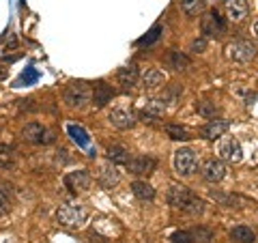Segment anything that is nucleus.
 Returning <instances> with one entry per match:
<instances>
[{
	"label": "nucleus",
	"instance_id": "obj_20",
	"mask_svg": "<svg viewBox=\"0 0 258 243\" xmlns=\"http://www.w3.org/2000/svg\"><path fill=\"white\" fill-rule=\"evenodd\" d=\"M132 192H134L136 198H140V200H144V202L155 198V190H153L147 181H136V183L132 185Z\"/></svg>",
	"mask_w": 258,
	"mask_h": 243
},
{
	"label": "nucleus",
	"instance_id": "obj_17",
	"mask_svg": "<svg viewBox=\"0 0 258 243\" xmlns=\"http://www.w3.org/2000/svg\"><path fill=\"white\" fill-rule=\"evenodd\" d=\"M112 97H114V91L106 84V82H99L95 86V93H93V103L97 108H106L108 103L112 101Z\"/></svg>",
	"mask_w": 258,
	"mask_h": 243
},
{
	"label": "nucleus",
	"instance_id": "obj_28",
	"mask_svg": "<svg viewBox=\"0 0 258 243\" xmlns=\"http://www.w3.org/2000/svg\"><path fill=\"white\" fill-rule=\"evenodd\" d=\"M166 134L170 136L172 140H179V142H183V140H189L187 129H185V127H179V125H168V127H166Z\"/></svg>",
	"mask_w": 258,
	"mask_h": 243
},
{
	"label": "nucleus",
	"instance_id": "obj_31",
	"mask_svg": "<svg viewBox=\"0 0 258 243\" xmlns=\"http://www.w3.org/2000/svg\"><path fill=\"white\" fill-rule=\"evenodd\" d=\"M11 209V198H9V192H7V188H0V215L9 213Z\"/></svg>",
	"mask_w": 258,
	"mask_h": 243
},
{
	"label": "nucleus",
	"instance_id": "obj_23",
	"mask_svg": "<svg viewBox=\"0 0 258 243\" xmlns=\"http://www.w3.org/2000/svg\"><path fill=\"white\" fill-rule=\"evenodd\" d=\"M161 112H164V103L161 101H149L140 116H142V120H153V118H157Z\"/></svg>",
	"mask_w": 258,
	"mask_h": 243
},
{
	"label": "nucleus",
	"instance_id": "obj_2",
	"mask_svg": "<svg viewBox=\"0 0 258 243\" xmlns=\"http://www.w3.org/2000/svg\"><path fill=\"white\" fill-rule=\"evenodd\" d=\"M226 56L235 63H249L256 56V45L247 39H237V41L226 45Z\"/></svg>",
	"mask_w": 258,
	"mask_h": 243
},
{
	"label": "nucleus",
	"instance_id": "obj_11",
	"mask_svg": "<svg viewBox=\"0 0 258 243\" xmlns=\"http://www.w3.org/2000/svg\"><path fill=\"white\" fill-rule=\"evenodd\" d=\"M191 196L194 194L187 190V188H183V185H172L170 188V192H168V202H170L172 207H176V209H185V205L191 200Z\"/></svg>",
	"mask_w": 258,
	"mask_h": 243
},
{
	"label": "nucleus",
	"instance_id": "obj_25",
	"mask_svg": "<svg viewBox=\"0 0 258 243\" xmlns=\"http://www.w3.org/2000/svg\"><path fill=\"white\" fill-rule=\"evenodd\" d=\"M205 3L207 0H181V9L194 18V15H198L200 11L205 9Z\"/></svg>",
	"mask_w": 258,
	"mask_h": 243
},
{
	"label": "nucleus",
	"instance_id": "obj_33",
	"mask_svg": "<svg viewBox=\"0 0 258 243\" xmlns=\"http://www.w3.org/2000/svg\"><path fill=\"white\" fill-rule=\"evenodd\" d=\"M194 234V241H200V243H211V232L205 230V228H198L196 232H191Z\"/></svg>",
	"mask_w": 258,
	"mask_h": 243
},
{
	"label": "nucleus",
	"instance_id": "obj_6",
	"mask_svg": "<svg viewBox=\"0 0 258 243\" xmlns=\"http://www.w3.org/2000/svg\"><path fill=\"white\" fill-rule=\"evenodd\" d=\"M22 138L26 142H32V144H47V142H52L50 129L43 127L41 123H28L26 127L22 129Z\"/></svg>",
	"mask_w": 258,
	"mask_h": 243
},
{
	"label": "nucleus",
	"instance_id": "obj_32",
	"mask_svg": "<svg viewBox=\"0 0 258 243\" xmlns=\"http://www.w3.org/2000/svg\"><path fill=\"white\" fill-rule=\"evenodd\" d=\"M172 243H194V234L187 230H179L172 234Z\"/></svg>",
	"mask_w": 258,
	"mask_h": 243
},
{
	"label": "nucleus",
	"instance_id": "obj_19",
	"mask_svg": "<svg viewBox=\"0 0 258 243\" xmlns=\"http://www.w3.org/2000/svg\"><path fill=\"white\" fill-rule=\"evenodd\" d=\"M230 239L235 243H254L256 234L252 228H247V226H235V228L230 230Z\"/></svg>",
	"mask_w": 258,
	"mask_h": 243
},
{
	"label": "nucleus",
	"instance_id": "obj_35",
	"mask_svg": "<svg viewBox=\"0 0 258 243\" xmlns=\"http://www.w3.org/2000/svg\"><path fill=\"white\" fill-rule=\"evenodd\" d=\"M35 78H37V74H35V71H30V74H24L22 76V82H32Z\"/></svg>",
	"mask_w": 258,
	"mask_h": 243
},
{
	"label": "nucleus",
	"instance_id": "obj_24",
	"mask_svg": "<svg viewBox=\"0 0 258 243\" xmlns=\"http://www.w3.org/2000/svg\"><path fill=\"white\" fill-rule=\"evenodd\" d=\"M67 132H69V136L74 138V140L80 144V147L88 149V144H91V142H88V134L84 132L82 127H78V125H69V127H67Z\"/></svg>",
	"mask_w": 258,
	"mask_h": 243
},
{
	"label": "nucleus",
	"instance_id": "obj_13",
	"mask_svg": "<svg viewBox=\"0 0 258 243\" xmlns=\"http://www.w3.org/2000/svg\"><path fill=\"white\" fill-rule=\"evenodd\" d=\"M97 181H99L103 188H112V185H116L120 181V174L114 166L110 164H101L99 170H97Z\"/></svg>",
	"mask_w": 258,
	"mask_h": 243
},
{
	"label": "nucleus",
	"instance_id": "obj_7",
	"mask_svg": "<svg viewBox=\"0 0 258 243\" xmlns=\"http://www.w3.org/2000/svg\"><path fill=\"white\" fill-rule=\"evenodd\" d=\"M125 166L132 174H151L157 168V159L151 155H134L127 159Z\"/></svg>",
	"mask_w": 258,
	"mask_h": 243
},
{
	"label": "nucleus",
	"instance_id": "obj_1",
	"mask_svg": "<svg viewBox=\"0 0 258 243\" xmlns=\"http://www.w3.org/2000/svg\"><path fill=\"white\" fill-rule=\"evenodd\" d=\"M56 217H58V222L64 228H80L86 222L88 211L82 205H62L58 209V213H56Z\"/></svg>",
	"mask_w": 258,
	"mask_h": 243
},
{
	"label": "nucleus",
	"instance_id": "obj_3",
	"mask_svg": "<svg viewBox=\"0 0 258 243\" xmlns=\"http://www.w3.org/2000/svg\"><path fill=\"white\" fill-rule=\"evenodd\" d=\"M62 97L69 108H84L91 99V91H88L86 82H69Z\"/></svg>",
	"mask_w": 258,
	"mask_h": 243
},
{
	"label": "nucleus",
	"instance_id": "obj_15",
	"mask_svg": "<svg viewBox=\"0 0 258 243\" xmlns=\"http://www.w3.org/2000/svg\"><path fill=\"white\" fill-rule=\"evenodd\" d=\"M164 63H166V67L170 69V71H183V69L189 67V58H187V56H185L183 52H176V50L168 52L166 58H164Z\"/></svg>",
	"mask_w": 258,
	"mask_h": 243
},
{
	"label": "nucleus",
	"instance_id": "obj_8",
	"mask_svg": "<svg viewBox=\"0 0 258 243\" xmlns=\"http://www.w3.org/2000/svg\"><path fill=\"white\" fill-rule=\"evenodd\" d=\"M91 172L88 170H76V172H67L64 174V188L71 192H84L91 185Z\"/></svg>",
	"mask_w": 258,
	"mask_h": 243
},
{
	"label": "nucleus",
	"instance_id": "obj_10",
	"mask_svg": "<svg viewBox=\"0 0 258 243\" xmlns=\"http://www.w3.org/2000/svg\"><path fill=\"white\" fill-rule=\"evenodd\" d=\"M203 176H205V181L209 183H217V181H222L224 176H226V166H224V161L222 159H207L205 164H203Z\"/></svg>",
	"mask_w": 258,
	"mask_h": 243
},
{
	"label": "nucleus",
	"instance_id": "obj_34",
	"mask_svg": "<svg viewBox=\"0 0 258 243\" xmlns=\"http://www.w3.org/2000/svg\"><path fill=\"white\" fill-rule=\"evenodd\" d=\"M205 47H207L205 39H200V41H194V43H191V50H194V52H203Z\"/></svg>",
	"mask_w": 258,
	"mask_h": 243
},
{
	"label": "nucleus",
	"instance_id": "obj_12",
	"mask_svg": "<svg viewBox=\"0 0 258 243\" xmlns=\"http://www.w3.org/2000/svg\"><path fill=\"white\" fill-rule=\"evenodd\" d=\"M108 118H110V123L114 125L116 129H129V127H134V123H136V116H134V112L123 110V108H116V110H112Z\"/></svg>",
	"mask_w": 258,
	"mask_h": 243
},
{
	"label": "nucleus",
	"instance_id": "obj_22",
	"mask_svg": "<svg viewBox=\"0 0 258 243\" xmlns=\"http://www.w3.org/2000/svg\"><path fill=\"white\" fill-rule=\"evenodd\" d=\"M142 82H144V86H147V88H157V86L164 84V74L157 71V69H149L147 74H144Z\"/></svg>",
	"mask_w": 258,
	"mask_h": 243
},
{
	"label": "nucleus",
	"instance_id": "obj_4",
	"mask_svg": "<svg viewBox=\"0 0 258 243\" xmlns=\"http://www.w3.org/2000/svg\"><path fill=\"white\" fill-rule=\"evenodd\" d=\"M172 164H174V170L179 172L181 176H189L196 172V168H198V157H196V153H194L191 149H179L174 153V159H172Z\"/></svg>",
	"mask_w": 258,
	"mask_h": 243
},
{
	"label": "nucleus",
	"instance_id": "obj_16",
	"mask_svg": "<svg viewBox=\"0 0 258 243\" xmlns=\"http://www.w3.org/2000/svg\"><path fill=\"white\" fill-rule=\"evenodd\" d=\"M226 15L232 22H241L247 15V3L245 0H226Z\"/></svg>",
	"mask_w": 258,
	"mask_h": 243
},
{
	"label": "nucleus",
	"instance_id": "obj_27",
	"mask_svg": "<svg viewBox=\"0 0 258 243\" xmlns=\"http://www.w3.org/2000/svg\"><path fill=\"white\" fill-rule=\"evenodd\" d=\"M196 110H198V114H203L205 118H215V114L220 112L215 108V103H209V101H196Z\"/></svg>",
	"mask_w": 258,
	"mask_h": 243
},
{
	"label": "nucleus",
	"instance_id": "obj_29",
	"mask_svg": "<svg viewBox=\"0 0 258 243\" xmlns=\"http://www.w3.org/2000/svg\"><path fill=\"white\" fill-rule=\"evenodd\" d=\"M13 149L9 147V144H3V142H0V166H11L13 164Z\"/></svg>",
	"mask_w": 258,
	"mask_h": 243
},
{
	"label": "nucleus",
	"instance_id": "obj_36",
	"mask_svg": "<svg viewBox=\"0 0 258 243\" xmlns=\"http://www.w3.org/2000/svg\"><path fill=\"white\" fill-rule=\"evenodd\" d=\"M254 32H256V35H258V22H256V26H254Z\"/></svg>",
	"mask_w": 258,
	"mask_h": 243
},
{
	"label": "nucleus",
	"instance_id": "obj_21",
	"mask_svg": "<svg viewBox=\"0 0 258 243\" xmlns=\"http://www.w3.org/2000/svg\"><path fill=\"white\" fill-rule=\"evenodd\" d=\"M108 159L114 161V164H127L129 151L123 147V144H112V147H108Z\"/></svg>",
	"mask_w": 258,
	"mask_h": 243
},
{
	"label": "nucleus",
	"instance_id": "obj_5",
	"mask_svg": "<svg viewBox=\"0 0 258 243\" xmlns=\"http://www.w3.org/2000/svg\"><path fill=\"white\" fill-rule=\"evenodd\" d=\"M217 155H220L222 161H230V164H237L243 157V149H241V144L237 138H224L217 144Z\"/></svg>",
	"mask_w": 258,
	"mask_h": 243
},
{
	"label": "nucleus",
	"instance_id": "obj_18",
	"mask_svg": "<svg viewBox=\"0 0 258 243\" xmlns=\"http://www.w3.org/2000/svg\"><path fill=\"white\" fill-rule=\"evenodd\" d=\"M116 80H118V84H120V86L132 88V86L138 84L140 74H138V69H136V67H123V69H118Z\"/></svg>",
	"mask_w": 258,
	"mask_h": 243
},
{
	"label": "nucleus",
	"instance_id": "obj_30",
	"mask_svg": "<svg viewBox=\"0 0 258 243\" xmlns=\"http://www.w3.org/2000/svg\"><path fill=\"white\" fill-rule=\"evenodd\" d=\"M159 32H161V26H153L149 32H147V37H142L138 45H151V43H155L157 39H159Z\"/></svg>",
	"mask_w": 258,
	"mask_h": 243
},
{
	"label": "nucleus",
	"instance_id": "obj_9",
	"mask_svg": "<svg viewBox=\"0 0 258 243\" xmlns=\"http://www.w3.org/2000/svg\"><path fill=\"white\" fill-rule=\"evenodd\" d=\"M203 32L207 37H215V39H220L226 32V24L217 11H209L203 18Z\"/></svg>",
	"mask_w": 258,
	"mask_h": 243
},
{
	"label": "nucleus",
	"instance_id": "obj_14",
	"mask_svg": "<svg viewBox=\"0 0 258 243\" xmlns=\"http://www.w3.org/2000/svg\"><path fill=\"white\" fill-rule=\"evenodd\" d=\"M228 120H222V118H217V120H209V123L200 129V134H203L205 138H209V140H215V138H222L226 132H228Z\"/></svg>",
	"mask_w": 258,
	"mask_h": 243
},
{
	"label": "nucleus",
	"instance_id": "obj_26",
	"mask_svg": "<svg viewBox=\"0 0 258 243\" xmlns=\"http://www.w3.org/2000/svg\"><path fill=\"white\" fill-rule=\"evenodd\" d=\"M183 211L187 213V215H200V213L205 211V202L200 200L198 196H191V200L187 202V205H185Z\"/></svg>",
	"mask_w": 258,
	"mask_h": 243
}]
</instances>
